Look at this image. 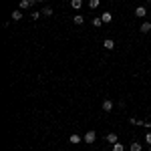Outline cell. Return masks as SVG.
Here are the masks:
<instances>
[{
  "mask_svg": "<svg viewBox=\"0 0 151 151\" xmlns=\"http://www.w3.org/2000/svg\"><path fill=\"white\" fill-rule=\"evenodd\" d=\"M101 109H103L105 113H111V111H113V101L105 99V101H103V105H101Z\"/></svg>",
  "mask_w": 151,
  "mask_h": 151,
  "instance_id": "277c9868",
  "label": "cell"
},
{
  "mask_svg": "<svg viewBox=\"0 0 151 151\" xmlns=\"http://www.w3.org/2000/svg\"><path fill=\"white\" fill-rule=\"evenodd\" d=\"M105 141H109L111 145H115L117 141H119V137H117V133H107L105 135Z\"/></svg>",
  "mask_w": 151,
  "mask_h": 151,
  "instance_id": "52a82bcc",
  "label": "cell"
},
{
  "mask_svg": "<svg viewBox=\"0 0 151 151\" xmlns=\"http://www.w3.org/2000/svg\"><path fill=\"white\" fill-rule=\"evenodd\" d=\"M93 26L95 28H101V26H103V18H101V16H95L93 18Z\"/></svg>",
  "mask_w": 151,
  "mask_h": 151,
  "instance_id": "5bb4252c",
  "label": "cell"
},
{
  "mask_svg": "<svg viewBox=\"0 0 151 151\" xmlns=\"http://www.w3.org/2000/svg\"><path fill=\"white\" fill-rule=\"evenodd\" d=\"M145 143H147V145H151V131H147V135H145Z\"/></svg>",
  "mask_w": 151,
  "mask_h": 151,
  "instance_id": "d6986e66",
  "label": "cell"
},
{
  "mask_svg": "<svg viewBox=\"0 0 151 151\" xmlns=\"http://www.w3.org/2000/svg\"><path fill=\"white\" fill-rule=\"evenodd\" d=\"M35 2H36V0H20L18 8H20V10H26V8H32V6H35Z\"/></svg>",
  "mask_w": 151,
  "mask_h": 151,
  "instance_id": "3957f363",
  "label": "cell"
},
{
  "mask_svg": "<svg viewBox=\"0 0 151 151\" xmlns=\"http://www.w3.org/2000/svg\"><path fill=\"white\" fill-rule=\"evenodd\" d=\"M103 48L113 50V48H115V40H113V38H105V40H103Z\"/></svg>",
  "mask_w": 151,
  "mask_h": 151,
  "instance_id": "8992f818",
  "label": "cell"
},
{
  "mask_svg": "<svg viewBox=\"0 0 151 151\" xmlns=\"http://www.w3.org/2000/svg\"><path fill=\"white\" fill-rule=\"evenodd\" d=\"M107 2H113V0H107Z\"/></svg>",
  "mask_w": 151,
  "mask_h": 151,
  "instance_id": "7402d4cb",
  "label": "cell"
},
{
  "mask_svg": "<svg viewBox=\"0 0 151 151\" xmlns=\"http://www.w3.org/2000/svg\"><path fill=\"white\" fill-rule=\"evenodd\" d=\"M101 18H103V22H113V14H111V12H103V14H101Z\"/></svg>",
  "mask_w": 151,
  "mask_h": 151,
  "instance_id": "7c38bea8",
  "label": "cell"
},
{
  "mask_svg": "<svg viewBox=\"0 0 151 151\" xmlns=\"http://www.w3.org/2000/svg\"><path fill=\"white\" fill-rule=\"evenodd\" d=\"M73 22L77 24V26H81V24L85 22V16H83V14H75V16H73Z\"/></svg>",
  "mask_w": 151,
  "mask_h": 151,
  "instance_id": "9c48e42d",
  "label": "cell"
},
{
  "mask_svg": "<svg viewBox=\"0 0 151 151\" xmlns=\"http://www.w3.org/2000/svg\"><path fill=\"white\" fill-rule=\"evenodd\" d=\"M40 14H42L40 10H38V12H32V14H30V18H32V20H38V18H40Z\"/></svg>",
  "mask_w": 151,
  "mask_h": 151,
  "instance_id": "ac0fdd59",
  "label": "cell"
},
{
  "mask_svg": "<svg viewBox=\"0 0 151 151\" xmlns=\"http://www.w3.org/2000/svg\"><path fill=\"white\" fill-rule=\"evenodd\" d=\"M36 2H45V0H36Z\"/></svg>",
  "mask_w": 151,
  "mask_h": 151,
  "instance_id": "44dd1931",
  "label": "cell"
},
{
  "mask_svg": "<svg viewBox=\"0 0 151 151\" xmlns=\"http://www.w3.org/2000/svg\"><path fill=\"white\" fill-rule=\"evenodd\" d=\"M87 4H89V8H91V10H97V8L101 6V0H89Z\"/></svg>",
  "mask_w": 151,
  "mask_h": 151,
  "instance_id": "8fae6325",
  "label": "cell"
},
{
  "mask_svg": "<svg viewBox=\"0 0 151 151\" xmlns=\"http://www.w3.org/2000/svg\"><path fill=\"white\" fill-rule=\"evenodd\" d=\"M113 151H125V145H123V143H119V141H117L115 145H113Z\"/></svg>",
  "mask_w": 151,
  "mask_h": 151,
  "instance_id": "e0dca14e",
  "label": "cell"
},
{
  "mask_svg": "<svg viewBox=\"0 0 151 151\" xmlns=\"http://www.w3.org/2000/svg\"><path fill=\"white\" fill-rule=\"evenodd\" d=\"M147 151H151V147H149V149H147Z\"/></svg>",
  "mask_w": 151,
  "mask_h": 151,
  "instance_id": "603a6c76",
  "label": "cell"
},
{
  "mask_svg": "<svg viewBox=\"0 0 151 151\" xmlns=\"http://www.w3.org/2000/svg\"><path fill=\"white\" fill-rule=\"evenodd\" d=\"M42 14H45V16H52V14H55V10H52V8H50V6H45V8H42Z\"/></svg>",
  "mask_w": 151,
  "mask_h": 151,
  "instance_id": "2e32d148",
  "label": "cell"
},
{
  "mask_svg": "<svg viewBox=\"0 0 151 151\" xmlns=\"http://www.w3.org/2000/svg\"><path fill=\"white\" fill-rule=\"evenodd\" d=\"M133 14H135L137 18H145V16H147V6H137Z\"/></svg>",
  "mask_w": 151,
  "mask_h": 151,
  "instance_id": "7a4b0ae2",
  "label": "cell"
},
{
  "mask_svg": "<svg viewBox=\"0 0 151 151\" xmlns=\"http://www.w3.org/2000/svg\"><path fill=\"white\" fill-rule=\"evenodd\" d=\"M143 127H145V129H151V121H143Z\"/></svg>",
  "mask_w": 151,
  "mask_h": 151,
  "instance_id": "ffe728a7",
  "label": "cell"
},
{
  "mask_svg": "<svg viewBox=\"0 0 151 151\" xmlns=\"http://www.w3.org/2000/svg\"><path fill=\"white\" fill-rule=\"evenodd\" d=\"M143 35H147V32H151V22H141V28H139Z\"/></svg>",
  "mask_w": 151,
  "mask_h": 151,
  "instance_id": "30bf717a",
  "label": "cell"
},
{
  "mask_svg": "<svg viewBox=\"0 0 151 151\" xmlns=\"http://www.w3.org/2000/svg\"><path fill=\"white\" fill-rule=\"evenodd\" d=\"M22 10H20V8H18V10H14L12 12V20H14V22H18V20H22Z\"/></svg>",
  "mask_w": 151,
  "mask_h": 151,
  "instance_id": "ba28073f",
  "label": "cell"
},
{
  "mask_svg": "<svg viewBox=\"0 0 151 151\" xmlns=\"http://www.w3.org/2000/svg\"><path fill=\"white\" fill-rule=\"evenodd\" d=\"M95 139H97V133H95L93 129H89V131L83 135V141H85V143H89V145H93Z\"/></svg>",
  "mask_w": 151,
  "mask_h": 151,
  "instance_id": "6da1fadb",
  "label": "cell"
},
{
  "mask_svg": "<svg viewBox=\"0 0 151 151\" xmlns=\"http://www.w3.org/2000/svg\"><path fill=\"white\" fill-rule=\"evenodd\" d=\"M70 6H73L75 10H81L83 8V0H70Z\"/></svg>",
  "mask_w": 151,
  "mask_h": 151,
  "instance_id": "4fadbf2b",
  "label": "cell"
},
{
  "mask_svg": "<svg viewBox=\"0 0 151 151\" xmlns=\"http://www.w3.org/2000/svg\"><path fill=\"white\" fill-rule=\"evenodd\" d=\"M129 151H141V143L139 141H133V143L129 145Z\"/></svg>",
  "mask_w": 151,
  "mask_h": 151,
  "instance_id": "9a60e30c",
  "label": "cell"
},
{
  "mask_svg": "<svg viewBox=\"0 0 151 151\" xmlns=\"http://www.w3.org/2000/svg\"><path fill=\"white\" fill-rule=\"evenodd\" d=\"M69 143H73V145H79V143H83V137L79 135V133H73L69 137Z\"/></svg>",
  "mask_w": 151,
  "mask_h": 151,
  "instance_id": "5b68a950",
  "label": "cell"
}]
</instances>
